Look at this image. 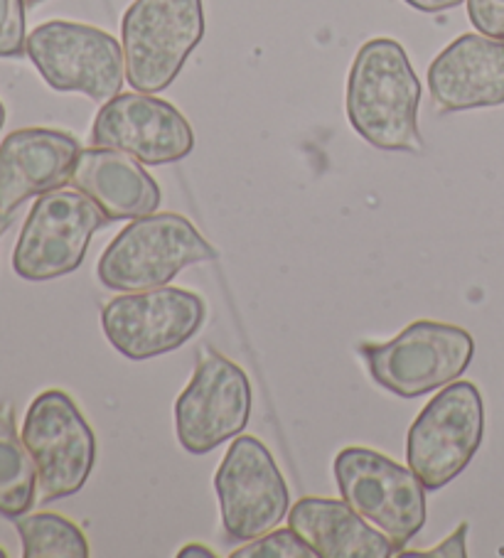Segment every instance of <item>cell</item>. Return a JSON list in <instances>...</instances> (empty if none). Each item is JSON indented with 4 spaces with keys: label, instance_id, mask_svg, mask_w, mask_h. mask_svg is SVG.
Here are the masks:
<instances>
[{
    "label": "cell",
    "instance_id": "1",
    "mask_svg": "<svg viewBox=\"0 0 504 558\" xmlns=\"http://www.w3.org/2000/svg\"><path fill=\"white\" fill-rule=\"evenodd\" d=\"M421 82L404 47L376 37L357 52L347 80V119L380 150H423L419 133Z\"/></svg>",
    "mask_w": 504,
    "mask_h": 558
},
{
    "label": "cell",
    "instance_id": "2",
    "mask_svg": "<svg viewBox=\"0 0 504 558\" xmlns=\"http://www.w3.org/2000/svg\"><path fill=\"white\" fill-rule=\"evenodd\" d=\"M212 258H217L215 246L188 217L153 211L116 234L99 258L96 276L109 291L141 293L168 286L182 268Z\"/></svg>",
    "mask_w": 504,
    "mask_h": 558
},
{
    "label": "cell",
    "instance_id": "3",
    "mask_svg": "<svg viewBox=\"0 0 504 558\" xmlns=\"http://www.w3.org/2000/svg\"><path fill=\"white\" fill-rule=\"evenodd\" d=\"M360 354L382 389L401 399H419L470 367L475 340L458 325L416 320L389 342H364Z\"/></svg>",
    "mask_w": 504,
    "mask_h": 558
},
{
    "label": "cell",
    "instance_id": "4",
    "mask_svg": "<svg viewBox=\"0 0 504 558\" xmlns=\"http://www.w3.org/2000/svg\"><path fill=\"white\" fill-rule=\"evenodd\" d=\"M121 37L129 84L145 94L165 92L205 37L202 0H135Z\"/></svg>",
    "mask_w": 504,
    "mask_h": 558
},
{
    "label": "cell",
    "instance_id": "5",
    "mask_svg": "<svg viewBox=\"0 0 504 558\" xmlns=\"http://www.w3.org/2000/svg\"><path fill=\"white\" fill-rule=\"evenodd\" d=\"M337 489L357 514L392 538L396 554L425 524V487L411 468L352 446L335 458Z\"/></svg>",
    "mask_w": 504,
    "mask_h": 558
},
{
    "label": "cell",
    "instance_id": "6",
    "mask_svg": "<svg viewBox=\"0 0 504 558\" xmlns=\"http://www.w3.org/2000/svg\"><path fill=\"white\" fill-rule=\"evenodd\" d=\"M484 436V407L472 381H451L425 403L406 436V460L425 489L458 477Z\"/></svg>",
    "mask_w": 504,
    "mask_h": 558
},
{
    "label": "cell",
    "instance_id": "7",
    "mask_svg": "<svg viewBox=\"0 0 504 558\" xmlns=\"http://www.w3.org/2000/svg\"><path fill=\"white\" fill-rule=\"evenodd\" d=\"M23 442L37 468L40 502L72 497L96 465V436L70 393L47 389L25 413Z\"/></svg>",
    "mask_w": 504,
    "mask_h": 558
},
{
    "label": "cell",
    "instance_id": "8",
    "mask_svg": "<svg viewBox=\"0 0 504 558\" xmlns=\"http://www.w3.org/2000/svg\"><path fill=\"white\" fill-rule=\"evenodd\" d=\"M27 57L55 92L109 101L123 89V47L99 27L70 21L37 25L27 35Z\"/></svg>",
    "mask_w": 504,
    "mask_h": 558
},
{
    "label": "cell",
    "instance_id": "9",
    "mask_svg": "<svg viewBox=\"0 0 504 558\" xmlns=\"http://www.w3.org/2000/svg\"><path fill=\"white\" fill-rule=\"evenodd\" d=\"M106 215L84 192L52 190L37 197L13 252V271L25 281H52L82 266Z\"/></svg>",
    "mask_w": 504,
    "mask_h": 558
},
{
    "label": "cell",
    "instance_id": "10",
    "mask_svg": "<svg viewBox=\"0 0 504 558\" xmlns=\"http://www.w3.org/2000/svg\"><path fill=\"white\" fill-rule=\"evenodd\" d=\"M205 315V301L197 293L163 286L111 298L101 311V327L116 352L143 362L180 350L195 338Z\"/></svg>",
    "mask_w": 504,
    "mask_h": 558
},
{
    "label": "cell",
    "instance_id": "11",
    "mask_svg": "<svg viewBox=\"0 0 504 558\" xmlns=\"http://www.w3.org/2000/svg\"><path fill=\"white\" fill-rule=\"evenodd\" d=\"M254 391L247 372L209 348L176 401V433L192 456H205L247 428Z\"/></svg>",
    "mask_w": 504,
    "mask_h": 558
},
{
    "label": "cell",
    "instance_id": "12",
    "mask_svg": "<svg viewBox=\"0 0 504 558\" xmlns=\"http://www.w3.org/2000/svg\"><path fill=\"white\" fill-rule=\"evenodd\" d=\"M215 493L221 524L235 542L274 532L290 509L286 480L271 450L254 436L231 442L215 475Z\"/></svg>",
    "mask_w": 504,
    "mask_h": 558
},
{
    "label": "cell",
    "instance_id": "13",
    "mask_svg": "<svg viewBox=\"0 0 504 558\" xmlns=\"http://www.w3.org/2000/svg\"><path fill=\"white\" fill-rule=\"evenodd\" d=\"M92 143L121 150L145 166H168L190 156L195 131L170 101L133 92L116 94L101 106L92 126Z\"/></svg>",
    "mask_w": 504,
    "mask_h": 558
},
{
    "label": "cell",
    "instance_id": "14",
    "mask_svg": "<svg viewBox=\"0 0 504 558\" xmlns=\"http://www.w3.org/2000/svg\"><path fill=\"white\" fill-rule=\"evenodd\" d=\"M80 153V141L67 131H13L0 143V209L15 211L25 199L62 190Z\"/></svg>",
    "mask_w": 504,
    "mask_h": 558
},
{
    "label": "cell",
    "instance_id": "15",
    "mask_svg": "<svg viewBox=\"0 0 504 558\" xmlns=\"http://www.w3.org/2000/svg\"><path fill=\"white\" fill-rule=\"evenodd\" d=\"M429 86L441 111L504 104V40L460 35L431 62Z\"/></svg>",
    "mask_w": 504,
    "mask_h": 558
},
{
    "label": "cell",
    "instance_id": "16",
    "mask_svg": "<svg viewBox=\"0 0 504 558\" xmlns=\"http://www.w3.org/2000/svg\"><path fill=\"white\" fill-rule=\"evenodd\" d=\"M74 190L99 205L109 221L139 219L160 207V187L141 162L113 148H86L72 172Z\"/></svg>",
    "mask_w": 504,
    "mask_h": 558
},
{
    "label": "cell",
    "instance_id": "17",
    "mask_svg": "<svg viewBox=\"0 0 504 558\" xmlns=\"http://www.w3.org/2000/svg\"><path fill=\"white\" fill-rule=\"evenodd\" d=\"M288 526L320 558H389L396 556L392 538L372 529L340 499L303 497L288 509Z\"/></svg>",
    "mask_w": 504,
    "mask_h": 558
},
{
    "label": "cell",
    "instance_id": "18",
    "mask_svg": "<svg viewBox=\"0 0 504 558\" xmlns=\"http://www.w3.org/2000/svg\"><path fill=\"white\" fill-rule=\"evenodd\" d=\"M37 468L17 436L11 403L0 407V514L17 519L35 507Z\"/></svg>",
    "mask_w": 504,
    "mask_h": 558
},
{
    "label": "cell",
    "instance_id": "19",
    "mask_svg": "<svg viewBox=\"0 0 504 558\" xmlns=\"http://www.w3.org/2000/svg\"><path fill=\"white\" fill-rule=\"evenodd\" d=\"M25 558H86L89 542L80 526L62 514L37 512L15 519Z\"/></svg>",
    "mask_w": 504,
    "mask_h": 558
},
{
    "label": "cell",
    "instance_id": "20",
    "mask_svg": "<svg viewBox=\"0 0 504 558\" xmlns=\"http://www.w3.org/2000/svg\"><path fill=\"white\" fill-rule=\"evenodd\" d=\"M231 558H315V551L288 526L251 538L247 546L237 548Z\"/></svg>",
    "mask_w": 504,
    "mask_h": 558
},
{
    "label": "cell",
    "instance_id": "21",
    "mask_svg": "<svg viewBox=\"0 0 504 558\" xmlns=\"http://www.w3.org/2000/svg\"><path fill=\"white\" fill-rule=\"evenodd\" d=\"M25 0H0V60L27 54Z\"/></svg>",
    "mask_w": 504,
    "mask_h": 558
},
{
    "label": "cell",
    "instance_id": "22",
    "mask_svg": "<svg viewBox=\"0 0 504 558\" xmlns=\"http://www.w3.org/2000/svg\"><path fill=\"white\" fill-rule=\"evenodd\" d=\"M468 17L480 35L504 40V0H468Z\"/></svg>",
    "mask_w": 504,
    "mask_h": 558
},
{
    "label": "cell",
    "instance_id": "23",
    "mask_svg": "<svg viewBox=\"0 0 504 558\" xmlns=\"http://www.w3.org/2000/svg\"><path fill=\"white\" fill-rule=\"evenodd\" d=\"M468 529L470 524L463 522L455 532L445 538V542H441L435 548H431V551H401L396 556H404V558H465L468 556Z\"/></svg>",
    "mask_w": 504,
    "mask_h": 558
},
{
    "label": "cell",
    "instance_id": "24",
    "mask_svg": "<svg viewBox=\"0 0 504 558\" xmlns=\"http://www.w3.org/2000/svg\"><path fill=\"white\" fill-rule=\"evenodd\" d=\"M411 8L421 13H441V11H451V8H458L463 0H404Z\"/></svg>",
    "mask_w": 504,
    "mask_h": 558
},
{
    "label": "cell",
    "instance_id": "25",
    "mask_svg": "<svg viewBox=\"0 0 504 558\" xmlns=\"http://www.w3.org/2000/svg\"><path fill=\"white\" fill-rule=\"evenodd\" d=\"M180 558H215V551L207 548L205 544H188L178 551Z\"/></svg>",
    "mask_w": 504,
    "mask_h": 558
},
{
    "label": "cell",
    "instance_id": "26",
    "mask_svg": "<svg viewBox=\"0 0 504 558\" xmlns=\"http://www.w3.org/2000/svg\"><path fill=\"white\" fill-rule=\"evenodd\" d=\"M11 227H13V211L0 209V236H3Z\"/></svg>",
    "mask_w": 504,
    "mask_h": 558
},
{
    "label": "cell",
    "instance_id": "27",
    "mask_svg": "<svg viewBox=\"0 0 504 558\" xmlns=\"http://www.w3.org/2000/svg\"><path fill=\"white\" fill-rule=\"evenodd\" d=\"M3 126H5V106L0 101V131H3Z\"/></svg>",
    "mask_w": 504,
    "mask_h": 558
},
{
    "label": "cell",
    "instance_id": "28",
    "mask_svg": "<svg viewBox=\"0 0 504 558\" xmlns=\"http://www.w3.org/2000/svg\"><path fill=\"white\" fill-rule=\"evenodd\" d=\"M27 3V8H33V5H40V3H45V0H25Z\"/></svg>",
    "mask_w": 504,
    "mask_h": 558
},
{
    "label": "cell",
    "instance_id": "29",
    "mask_svg": "<svg viewBox=\"0 0 504 558\" xmlns=\"http://www.w3.org/2000/svg\"><path fill=\"white\" fill-rule=\"evenodd\" d=\"M5 556H8V554L3 551V548H0V558H5Z\"/></svg>",
    "mask_w": 504,
    "mask_h": 558
}]
</instances>
